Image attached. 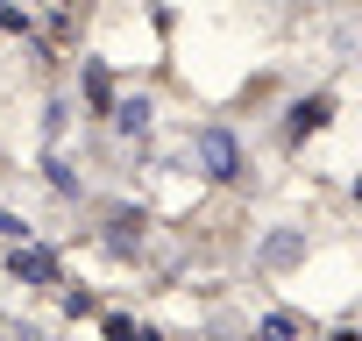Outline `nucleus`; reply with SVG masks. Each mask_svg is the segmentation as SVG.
I'll list each match as a JSON object with an SVG mask.
<instances>
[{
	"mask_svg": "<svg viewBox=\"0 0 362 341\" xmlns=\"http://www.w3.org/2000/svg\"><path fill=\"white\" fill-rule=\"evenodd\" d=\"M114 128H121V135H142V128H149V100H121V107H114Z\"/></svg>",
	"mask_w": 362,
	"mask_h": 341,
	"instance_id": "nucleus-3",
	"label": "nucleus"
},
{
	"mask_svg": "<svg viewBox=\"0 0 362 341\" xmlns=\"http://www.w3.org/2000/svg\"><path fill=\"white\" fill-rule=\"evenodd\" d=\"M192 156L206 163V178H242V142L228 135V128H192Z\"/></svg>",
	"mask_w": 362,
	"mask_h": 341,
	"instance_id": "nucleus-1",
	"label": "nucleus"
},
{
	"mask_svg": "<svg viewBox=\"0 0 362 341\" xmlns=\"http://www.w3.org/2000/svg\"><path fill=\"white\" fill-rule=\"evenodd\" d=\"M29 235H36L29 221H15V214H0V242H29Z\"/></svg>",
	"mask_w": 362,
	"mask_h": 341,
	"instance_id": "nucleus-4",
	"label": "nucleus"
},
{
	"mask_svg": "<svg viewBox=\"0 0 362 341\" xmlns=\"http://www.w3.org/2000/svg\"><path fill=\"white\" fill-rule=\"evenodd\" d=\"M8 270H15L22 284H57V256H50V249H15Z\"/></svg>",
	"mask_w": 362,
	"mask_h": 341,
	"instance_id": "nucleus-2",
	"label": "nucleus"
}]
</instances>
